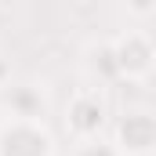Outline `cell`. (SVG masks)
Wrapping results in <instances>:
<instances>
[{
  "mask_svg": "<svg viewBox=\"0 0 156 156\" xmlns=\"http://www.w3.org/2000/svg\"><path fill=\"white\" fill-rule=\"evenodd\" d=\"M113 55H116V69L120 73H145L149 66L156 62V55H153V47H149V40L145 37H138V33H131V37H123L113 47Z\"/></svg>",
  "mask_w": 156,
  "mask_h": 156,
  "instance_id": "cell-1",
  "label": "cell"
},
{
  "mask_svg": "<svg viewBox=\"0 0 156 156\" xmlns=\"http://www.w3.org/2000/svg\"><path fill=\"white\" fill-rule=\"evenodd\" d=\"M4 102H7L11 116L26 120V123H33L44 113V98H40V91H33V87H11V91H4Z\"/></svg>",
  "mask_w": 156,
  "mask_h": 156,
  "instance_id": "cell-3",
  "label": "cell"
},
{
  "mask_svg": "<svg viewBox=\"0 0 156 156\" xmlns=\"http://www.w3.org/2000/svg\"><path fill=\"white\" fill-rule=\"evenodd\" d=\"M76 156H116V153L105 149L102 142H87V145H80V149H76Z\"/></svg>",
  "mask_w": 156,
  "mask_h": 156,
  "instance_id": "cell-5",
  "label": "cell"
},
{
  "mask_svg": "<svg viewBox=\"0 0 156 156\" xmlns=\"http://www.w3.org/2000/svg\"><path fill=\"white\" fill-rule=\"evenodd\" d=\"M98 123H102V105H98V98H80L76 109H73V116H69V127H73L76 134H94Z\"/></svg>",
  "mask_w": 156,
  "mask_h": 156,
  "instance_id": "cell-4",
  "label": "cell"
},
{
  "mask_svg": "<svg viewBox=\"0 0 156 156\" xmlns=\"http://www.w3.org/2000/svg\"><path fill=\"white\" fill-rule=\"evenodd\" d=\"M120 145L127 153H149L156 145V120L149 113H131L120 123Z\"/></svg>",
  "mask_w": 156,
  "mask_h": 156,
  "instance_id": "cell-2",
  "label": "cell"
}]
</instances>
